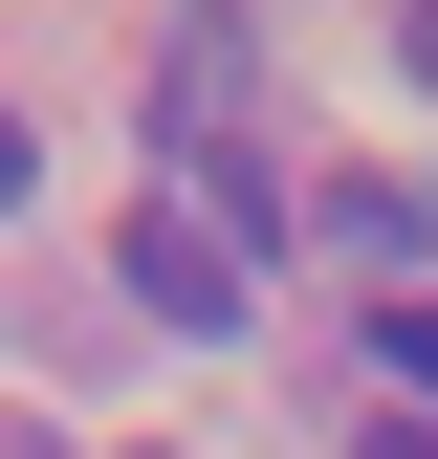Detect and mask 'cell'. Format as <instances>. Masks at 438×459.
<instances>
[{"mask_svg":"<svg viewBox=\"0 0 438 459\" xmlns=\"http://www.w3.org/2000/svg\"><path fill=\"white\" fill-rule=\"evenodd\" d=\"M395 66H416V88H438V0H416V22H395Z\"/></svg>","mask_w":438,"mask_h":459,"instance_id":"cell-5","label":"cell"},{"mask_svg":"<svg viewBox=\"0 0 438 459\" xmlns=\"http://www.w3.org/2000/svg\"><path fill=\"white\" fill-rule=\"evenodd\" d=\"M0 219H22V132H0Z\"/></svg>","mask_w":438,"mask_h":459,"instance_id":"cell-7","label":"cell"},{"mask_svg":"<svg viewBox=\"0 0 438 459\" xmlns=\"http://www.w3.org/2000/svg\"><path fill=\"white\" fill-rule=\"evenodd\" d=\"M110 284H132L153 328H241V241H219L197 197H132V241H110Z\"/></svg>","mask_w":438,"mask_h":459,"instance_id":"cell-1","label":"cell"},{"mask_svg":"<svg viewBox=\"0 0 438 459\" xmlns=\"http://www.w3.org/2000/svg\"><path fill=\"white\" fill-rule=\"evenodd\" d=\"M351 459H438V416H372V437H351Z\"/></svg>","mask_w":438,"mask_h":459,"instance_id":"cell-4","label":"cell"},{"mask_svg":"<svg viewBox=\"0 0 438 459\" xmlns=\"http://www.w3.org/2000/svg\"><path fill=\"white\" fill-rule=\"evenodd\" d=\"M307 219H328V263H372V284H395V263H416V176H328Z\"/></svg>","mask_w":438,"mask_h":459,"instance_id":"cell-2","label":"cell"},{"mask_svg":"<svg viewBox=\"0 0 438 459\" xmlns=\"http://www.w3.org/2000/svg\"><path fill=\"white\" fill-rule=\"evenodd\" d=\"M372 351H395V394L438 416V307H372Z\"/></svg>","mask_w":438,"mask_h":459,"instance_id":"cell-3","label":"cell"},{"mask_svg":"<svg viewBox=\"0 0 438 459\" xmlns=\"http://www.w3.org/2000/svg\"><path fill=\"white\" fill-rule=\"evenodd\" d=\"M0 459H66V437H44V416H0Z\"/></svg>","mask_w":438,"mask_h":459,"instance_id":"cell-6","label":"cell"}]
</instances>
